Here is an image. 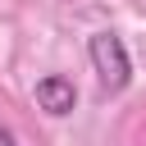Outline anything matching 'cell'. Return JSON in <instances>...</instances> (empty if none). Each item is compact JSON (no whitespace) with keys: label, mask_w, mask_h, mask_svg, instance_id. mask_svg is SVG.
Wrapping results in <instances>:
<instances>
[{"label":"cell","mask_w":146,"mask_h":146,"mask_svg":"<svg viewBox=\"0 0 146 146\" xmlns=\"http://www.w3.org/2000/svg\"><path fill=\"white\" fill-rule=\"evenodd\" d=\"M36 105L50 114V119H64V114H73V105H78V87L64 78V73H46L41 82H36Z\"/></svg>","instance_id":"cell-2"},{"label":"cell","mask_w":146,"mask_h":146,"mask_svg":"<svg viewBox=\"0 0 146 146\" xmlns=\"http://www.w3.org/2000/svg\"><path fill=\"white\" fill-rule=\"evenodd\" d=\"M0 146H18V137H14V128H9V123H0Z\"/></svg>","instance_id":"cell-3"},{"label":"cell","mask_w":146,"mask_h":146,"mask_svg":"<svg viewBox=\"0 0 146 146\" xmlns=\"http://www.w3.org/2000/svg\"><path fill=\"white\" fill-rule=\"evenodd\" d=\"M87 55H91V68L105 91H123L132 82V59H128V46L119 32H96L87 41Z\"/></svg>","instance_id":"cell-1"}]
</instances>
